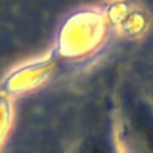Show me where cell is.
<instances>
[{"label":"cell","instance_id":"obj_2","mask_svg":"<svg viewBox=\"0 0 153 153\" xmlns=\"http://www.w3.org/2000/svg\"><path fill=\"white\" fill-rule=\"evenodd\" d=\"M78 153H110L108 144L100 138H90L79 148Z\"/></svg>","mask_w":153,"mask_h":153},{"label":"cell","instance_id":"obj_1","mask_svg":"<svg viewBox=\"0 0 153 153\" xmlns=\"http://www.w3.org/2000/svg\"><path fill=\"white\" fill-rule=\"evenodd\" d=\"M132 121L146 151L153 153V113L141 103L132 110Z\"/></svg>","mask_w":153,"mask_h":153}]
</instances>
